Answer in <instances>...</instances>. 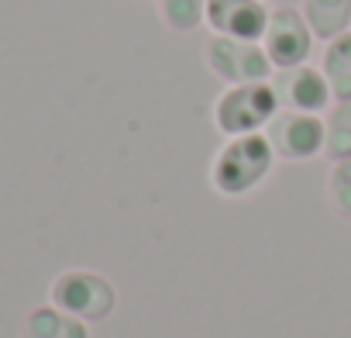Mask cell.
<instances>
[{"label":"cell","instance_id":"6da1fadb","mask_svg":"<svg viewBox=\"0 0 351 338\" xmlns=\"http://www.w3.org/2000/svg\"><path fill=\"white\" fill-rule=\"evenodd\" d=\"M272 166L276 148L265 138V131L228 138L210 162V187L221 197H248L269 180Z\"/></svg>","mask_w":351,"mask_h":338},{"label":"cell","instance_id":"7a4b0ae2","mask_svg":"<svg viewBox=\"0 0 351 338\" xmlns=\"http://www.w3.org/2000/svg\"><path fill=\"white\" fill-rule=\"evenodd\" d=\"M282 111L272 83H248V87H228L214 100V124L221 135H255L265 131L269 121Z\"/></svg>","mask_w":351,"mask_h":338},{"label":"cell","instance_id":"3957f363","mask_svg":"<svg viewBox=\"0 0 351 338\" xmlns=\"http://www.w3.org/2000/svg\"><path fill=\"white\" fill-rule=\"evenodd\" d=\"M207 69L224 80L228 87H248V83H272V59L262 49V42L248 38H224L214 35L204 49Z\"/></svg>","mask_w":351,"mask_h":338},{"label":"cell","instance_id":"277c9868","mask_svg":"<svg viewBox=\"0 0 351 338\" xmlns=\"http://www.w3.org/2000/svg\"><path fill=\"white\" fill-rule=\"evenodd\" d=\"M52 304L80 321H104L117 304V290L93 269H66L52 283Z\"/></svg>","mask_w":351,"mask_h":338},{"label":"cell","instance_id":"5b68a950","mask_svg":"<svg viewBox=\"0 0 351 338\" xmlns=\"http://www.w3.org/2000/svg\"><path fill=\"white\" fill-rule=\"evenodd\" d=\"M265 138L276 148V159L286 162H310L317 155H324V142H327V124L320 114H303V111H279L269 128Z\"/></svg>","mask_w":351,"mask_h":338},{"label":"cell","instance_id":"8992f818","mask_svg":"<svg viewBox=\"0 0 351 338\" xmlns=\"http://www.w3.org/2000/svg\"><path fill=\"white\" fill-rule=\"evenodd\" d=\"M262 49L269 52L276 69L306 66V59L313 52V32H310L303 11L276 8L269 14V25H265V35H262Z\"/></svg>","mask_w":351,"mask_h":338},{"label":"cell","instance_id":"52a82bcc","mask_svg":"<svg viewBox=\"0 0 351 338\" xmlns=\"http://www.w3.org/2000/svg\"><path fill=\"white\" fill-rule=\"evenodd\" d=\"M269 14L272 11L265 8V0H207L204 25L214 35H224V38L262 42Z\"/></svg>","mask_w":351,"mask_h":338},{"label":"cell","instance_id":"ba28073f","mask_svg":"<svg viewBox=\"0 0 351 338\" xmlns=\"http://www.w3.org/2000/svg\"><path fill=\"white\" fill-rule=\"evenodd\" d=\"M276 97L286 111H303V114H324L327 104L334 100L327 76L313 66H293V69H279V76H272Z\"/></svg>","mask_w":351,"mask_h":338},{"label":"cell","instance_id":"9c48e42d","mask_svg":"<svg viewBox=\"0 0 351 338\" xmlns=\"http://www.w3.org/2000/svg\"><path fill=\"white\" fill-rule=\"evenodd\" d=\"M303 18L313 38H337L351 32V0H303Z\"/></svg>","mask_w":351,"mask_h":338},{"label":"cell","instance_id":"30bf717a","mask_svg":"<svg viewBox=\"0 0 351 338\" xmlns=\"http://www.w3.org/2000/svg\"><path fill=\"white\" fill-rule=\"evenodd\" d=\"M320 73L327 76L334 100H351V32L327 42L324 59H320Z\"/></svg>","mask_w":351,"mask_h":338},{"label":"cell","instance_id":"8fae6325","mask_svg":"<svg viewBox=\"0 0 351 338\" xmlns=\"http://www.w3.org/2000/svg\"><path fill=\"white\" fill-rule=\"evenodd\" d=\"M25 338H90V331H86V321L49 304V307H38L28 314Z\"/></svg>","mask_w":351,"mask_h":338},{"label":"cell","instance_id":"7c38bea8","mask_svg":"<svg viewBox=\"0 0 351 338\" xmlns=\"http://www.w3.org/2000/svg\"><path fill=\"white\" fill-rule=\"evenodd\" d=\"M155 11L162 25L176 35H190L204 25L207 14V0H155Z\"/></svg>","mask_w":351,"mask_h":338},{"label":"cell","instance_id":"4fadbf2b","mask_svg":"<svg viewBox=\"0 0 351 338\" xmlns=\"http://www.w3.org/2000/svg\"><path fill=\"white\" fill-rule=\"evenodd\" d=\"M327 142H324V155L341 162L351 159V100H337L327 114Z\"/></svg>","mask_w":351,"mask_h":338},{"label":"cell","instance_id":"5bb4252c","mask_svg":"<svg viewBox=\"0 0 351 338\" xmlns=\"http://www.w3.org/2000/svg\"><path fill=\"white\" fill-rule=\"evenodd\" d=\"M327 201L341 218L351 221V159L334 162L330 177H327Z\"/></svg>","mask_w":351,"mask_h":338}]
</instances>
